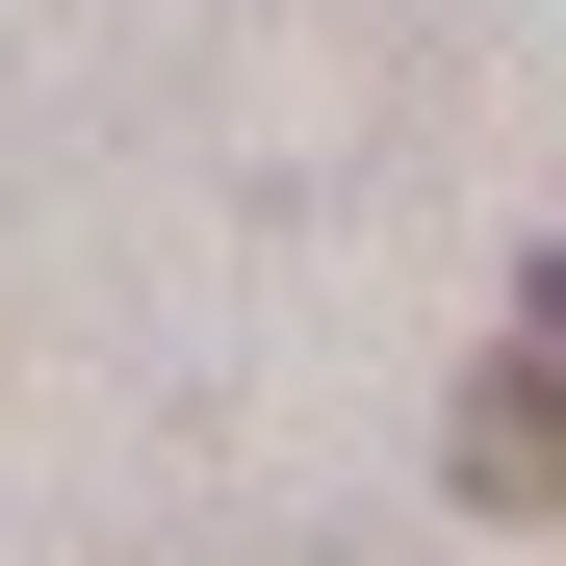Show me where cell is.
Here are the masks:
<instances>
[{"mask_svg": "<svg viewBox=\"0 0 566 566\" xmlns=\"http://www.w3.org/2000/svg\"><path fill=\"white\" fill-rule=\"evenodd\" d=\"M438 463H463V515H566V258L515 283V335L463 360V412H438Z\"/></svg>", "mask_w": 566, "mask_h": 566, "instance_id": "1", "label": "cell"}]
</instances>
